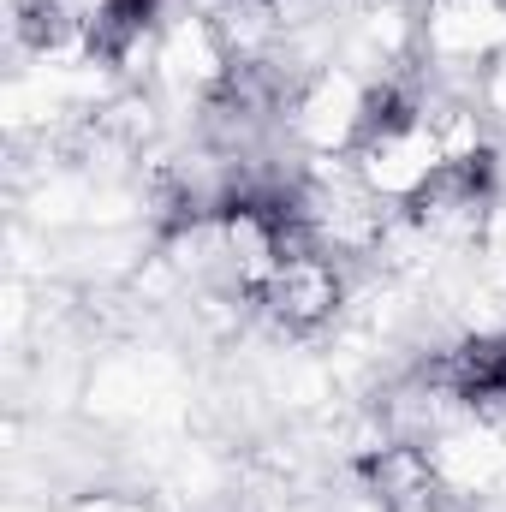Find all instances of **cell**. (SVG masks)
<instances>
[{
  "mask_svg": "<svg viewBox=\"0 0 506 512\" xmlns=\"http://www.w3.org/2000/svg\"><path fill=\"white\" fill-rule=\"evenodd\" d=\"M256 292H262V304H274L280 322H298V328L322 322V316L340 304V280H334V268H328L322 256H310V251H286L268 274H262Z\"/></svg>",
  "mask_w": 506,
  "mask_h": 512,
  "instance_id": "cell-1",
  "label": "cell"
},
{
  "mask_svg": "<svg viewBox=\"0 0 506 512\" xmlns=\"http://www.w3.org/2000/svg\"><path fill=\"white\" fill-rule=\"evenodd\" d=\"M447 393L465 405H501L506 399V334L465 340L447 358Z\"/></svg>",
  "mask_w": 506,
  "mask_h": 512,
  "instance_id": "cell-2",
  "label": "cell"
},
{
  "mask_svg": "<svg viewBox=\"0 0 506 512\" xmlns=\"http://www.w3.org/2000/svg\"><path fill=\"white\" fill-rule=\"evenodd\" d=\"M155 12H161V0H96V12H90V48L108 54V60H120L131 42L155 24Z\"/></svg>",
  "mask_w": 506,
  "mask_h": 512,
  "instance_id": "cell-3",
  "label": "cell"
}]
</instances>
